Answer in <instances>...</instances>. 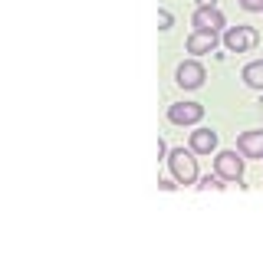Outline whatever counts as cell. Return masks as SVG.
Masks as SVG:
<instances>
[{"label": "cell", "instance_id": "cell-1", "mask_svg": "<svg viewBox=\"0 0 263 263\" xmlns=\"http://www.w3.org/2000/svg\"><path fill=\"white\" fill-rule=\"evenodd\" d=\"M164 161H168L171 178H175L178 184H197V158H194L191 148H184V145L171 148Z\"/></svg>", "mask_w": 263, "mask_h": 263}, {"label": "cell", "instance_id": "cell-2", "mask_svg": "<svg viewBox=\"0 0 263 263\" xmlns=\"http://www.w3.org/2000/svg\"><path fill=\"white\" fill-rule=\"evenodd\" d=\"M243 155L240 152H230V148H224V152L214 155V175H220L224 181H237L240 184L243 181Z\"/></svg>", "mask_w": 263, "mask_h": 263}, {"label": "cell", "instance_id": "cell-3", "mask_svg": "<svg viewBox=\"0 0 263 263\" xmlns=\"http://www.w3.org/2000/svg\"><path fill=\"white\" fill-rule=\"evenodd\" d=\"M260 43V33L253 27H227L224 30V46L230 53H250Z\"/></svg>", "mask_w": 263, "mask_h": 263}, {"label": "cell", "instance_id": "cell-4", "mask_svg": "<svg viewBox=\"0 0 263 263\" xmlns=\"http://www.w3.org/2000/svg\"><path fill=\"white\" fill-rule=\"evenodd\" d=\"M191 27L194 30H204V33H220V30L227 27V16L220 13L217 4H208V7H197V10H194Z\"/></svg>", "mask_w": 263, "mask_h": 263}, {"label": "cell", "instance_id": "cell-5", "mask_svg": "<svg viewBox=\"0 0 263 263\" xmlns=\"http://www.w3.org/2000/svg\"><path fill=\"white\" fill-rule=\"evenodd\" d=\"M204 105L201 102H175L168 105V122L171 125H201Z\"/></svg>", "mask_w": 263, "mask_h": 263}, {"label": "cell", "instance_id": "cell-6", "mask_svg": "<svg viewBox=\"0 0 263 263\" xmlns=\"http://www.w3.org/2000/svg\"><path fill=\"white\" fill-rule=\"evenodd\" d=\"M204 79H208V69H204L197 60H184L175 69V82H178L181 89H201Z\"/></svg>", "mask_w": 263, "mask_h": 263}, {"label": "cell", "instance_id": "cell-7", "mask_svg": "<svg viewBox=\"0 0 263 263\" xmlns=\"http://www.w3.org/2000/svg\"><path fill=\"white\" fill-rule=\"evenodd\" d=\"M187 148H191L194 155H211V152H217V132L197 125V128L191 132V138H187Z\"/></svg>", "mask_w": 263, "mask_h": 263}, {"label": "cell", "instance_id": "cell-8", "mask_svg": "<svg viewBox=\"0 0 263 263\" xmlns=\"http://www.w3.org/2000/svg\"><path fill=\"white\" fill-rule=\"evenodd\" d=\"M237 152L243 158H263V128H250L237 135Z\"/></svg>", "mask_w": 263, "mask_h": 263}, {"label": "cell", "instance_id": "cell-9", "mask_svg": "<svg viewBox=\"0 0 263 263\" xmlns=\"http://www.w3.org/2000/svg\"><path fill=\"white\" fill-rule=\"evenodd\" d=\"M214 49H217V33L191 30V36H187V53H194V56H204V53H214Z\"/></svg>", "mask_w": 263, "mask_h": 263}, {"label": "cell", "instance_id": "cell-10", "mask_svg": "<svg viewBox=\"0 0 263 263\" xmlns=\"http://www.w3.org/2000/svg\"><path fill=\"white\" fill-rule=\"evenodd\" d=\"M240 79H243L247 89H257V92H263V60L247 63L243 69H240Z\"/></svg>", "mask_w": 263, "mask_h": 263}, {"label": "cell", "instance_id": "cell-11", "mask_svg": "<svg viewBox=\"0 0 263 263\" xmlns=\"http://www.w3.org/2000/svg\"><path fill=\"white\" fill-rule=\"evenodd\" d=\"M201 191H220V187H224V178L220 175H208V178H201Z\"/></svg>", "mask_w": 263, "mask_h": 263}, {"label": "cell", "instance_id": "cell-12", "mask_svg": "<svg viewBox=\"0 0 263 263\" xmlns=\"http://www.w3.org/2000/svg\"><path fill=\"white\" fill-rule=\"evenodd\" d=\"M171 23H175L171 10H168V7H161V10H158V30H171Z\"/></svg>", "mask_w": 263, "mask_h": 263}, {"label": "cell", "instance_id": "cell-13", "mask_svg": "<svg viewBox=\"0 0 263 263\" xmlns=\"http://www.w3.org/2000/svg\"><path fill=\"white\" fill-rule=\"evenodd\" d=\"M240 4V10L247 13H263V0H237Z\"/></svg>", "mask_w": 263, "mask_h": 263}, {"label": "cell", "instance_id": "cell-14", "mask_svg": "<svg viewBox=\"0 0 263 263\" xmlns=\"http://www.w3.org/2000/svg\"><path fill=\"white\" fill-rule=\"evenodd\" d=\"M158 187H161V191H175V187H178V181H168V178H158Z\"/></svg>", "mask_w": 263, "mask_h": 263}, {"label": "cell", "instance_id": "cell-15", "mask_svg": "<svg viewBox=\"0 0 263 263\" xmlns=\"http://www.w3.org/2000/svg\"><path fill=\"white\" fill-rule=\"evenodd\" d=\"M208 4H214V0H197V7H208Z\"/></svg>", "mask_w": 263, "mask_h": 263}, {"label": "cell", "instance_id": "cell-16", "mask_svg": "<svg viewBox=\"0 0 263 263\" xmlns=\"http://www.w3.org/2000/svg\"><path fill=\"white\" fill-rule=\"evenodd\" d=\"M260 115H263V96H260Z\"/></svg>", "mask_w": 263, "mask_h": 263}]
</instances>
